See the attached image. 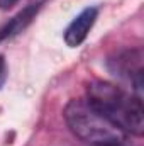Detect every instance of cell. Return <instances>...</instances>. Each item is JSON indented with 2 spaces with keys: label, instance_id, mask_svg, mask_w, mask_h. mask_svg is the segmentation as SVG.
Masks as SVG:
<instances>
[{
  "label": "cell",
  "instance_id": "1",
  "mask_svg": "<svg viewBox=\"0 0 144 146\" xmlns=\"http://www.w3.org/2000/svg\"><path fill=\"white\" fill-rule=\"evenodd\" d=\"M87 100L126 134L143 136L144 109L141 97L127 94L115 83L95 80L87 87Z\"/></svg>",
  "mask_w": 144,
  "mask_h": 146
},
{
  "label": "cell",
  "instance_id": "2",
  "mask_svg": "<svg viewBox=\"0 0 144 146\" xmlns=\"http://www.w3.org/2000/svg\"><path fill=\"white\" fill-rule=\"evenodd\" d=\"M65 119L73 134L92 146L122 145L127 136L119 126L83 99H73L66 104Z\"/></svg>",
  "mask_w": 144,
  "mask_h": 146
},
{
  "label": "cell",
  "instance_id": "3",
  "mask_svg": "<svg viewBox=\"0 0 144 146\" xmlns=\"http://www.w3.org/2000/svg\"><path fill=\"white\" fill-rule=\"evenodd\" d=\"M98 15V9L97 7H87L83 9L65 31V42L70 48H78L88 36V33L92 31L95 21Z\"/></svg>",
  "mask_w": 144,
  "mask_h": 146
},
{
  "label": "cell",
  "instance_id": "4",
  "mask_svg": "<svg viewBox=\"0 0 144 146\" xmlns=\"http://www.w3.org/2000/svg\"><path fill=\"white\" fill-rule=\"evenodd\" d=\"M41 5H42V2L27 5V7L22 9L17 15H14L5 26H2V27H0V42L5 41V39H9V37L15 36V34H19V33H22V31L32 22V19L37 15V12L41 10Z\"/></svg>",
  "mask_w": 144,
  "mask_h": 146
},
{
  "label": "cell",
  "instance_id": "5",
  "mask_svg": "<svg viewBox=\"0 0 144 146\" xmlns=\"http://www.w3.org/2000/svg\"><path fill=\"white\" fill-rule=\"evenodd\" d=\"M5 76H7V65H5L3 56H0V87H2L3 82H5Z\"/></svg>",
  "mask_w": 144,
  "mask_h": 146
},
{
  "label": "cell",
  "instance_id": "6",
  "mask_svg": "<svg viewBox=\"0 0 144 146\" xmlns=\"http://www.w3.org/2000/svg\"><path fill=\"white\" fill-rule=\"evenodd\" d=\"M17 0H0V9H9L15 3Z\"/></svg>",
  "mask_w": 144,
  "mask_h": 146
},
{
  "label": "cell",
  "instance_id": "7",
  "mask_svg": "<svg viewBox=\"0 0 144 146\" xmlns=\"http://www.w3.org/2000/svg\"><path fill=\"white\" fill-rule=\"evenodd\" d=\"M102 146H122V145H102Z\"/></svg>",
  "mask_w": 144,
  "mask_h": 146
}]
</instances>
